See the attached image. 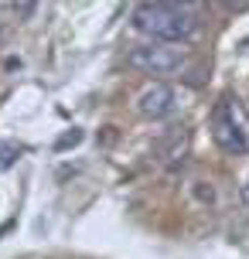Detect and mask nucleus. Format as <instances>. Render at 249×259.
I'll return each instance as SVG.
<instances>
[{
    "label": "nucleus",
    "mask_w": 249,
    "mask_h": 259,
    "mask_svg": "<svg viewBox=\"0 0 249 259\" xmlns=\"http://www.w3.org/2000/svg\"><path fill=\"white\" fill-rule=\"evenodd\" d=\"M178 109V92L168 82H154L150 89H144L137 96V113L144 119H164Z\"/></svg>",
    "instance_id": "nucleus-4"
},
{
    "label": "nucleus",
    "mask_w": 249,
    "mask_h": 259,
    "mask_svg": "<svg viewBox=\"0 0 249 259\" xmlns=\"http://www.w3.org/2000/svg\"><path fill=\"white\" fill-rule=\"evenodd\" d=\"M242 205H246V208H249V181H246V184H242Z\"/></svg>",
    "instance_id": "nucleus-8"
},
{
    "label": "nucleus",
    "mask_w": 249,
    "mask_h": 259,
    "mask_svg": "<svg viewBox=\"0 0 249 259\" xmlns=\"http://www.w3.org/2000/svg\"><path fill=\"white\" fill-rule=\"evenodd\" d=\"M24 154V147L21 143H14V140H0V167H11L17 157Z\"/></svg>",
    "instance_id": "nucleus-5"
},
{
    "label": "nucleus",
    "mask_w": 249,
    "mask_h": 259,
    "mask_svg": "<svg viewBox=\"0 0 249 259\" xmlns=\"http://www.w3.org/2000/svg\"><path fill=\"white\" fill-rule=\"evenodd\" d=\"M160 4H174V7H188L191 0H160Z\"/></svg>",
    "instance_id": "nucleus-7"
},
{
    "label": "nucleus",
    "mask_w": 249,
    "mask_h": 259,
    "mask_svg": "<svg viewBox=\"0 0 249 259\" xmlns=\"http://www.w3.org/2000/svg\"><path fill=\"white\" fill-rule=\"evenodd\" d=\"M184 58H188V52L178 45H168V41H150V45H140L127 55L130 68L144 72V75H171L184 65Z\"/></svg>",
    "instance_id": "nucleus-3"
},
{
    "label": "nucleus",
    "mask_w": 249,
    "mask_h": 259,
    "mask_svg": "<svg viewBox=\"0 0 249 259\" xmlns=\"http://www.w3.org/2000/svg\"><path fill=\"white\" fill-rule=\"evenodd\" d=\"M79 140H82V133H79V130H72L68 137H62V140H58V150H65V147H72V143H79Z\"/></svg>",
    "instance_id": "nucleus-6"
},
{
    "label": "nucleus",
    "mask_w": 249,
    "mask_h": 259,
    "mask_svg": "<svg viewBox=\"0 0 249 259\" xmlns=\"http://www.w3.org/2000/svg\"><path fill=\"white\" fill-rule=\"evenodd\" d=\"M133 27L147 34L150 41H168V45H178V41H188L195 34L198 21L184 7H174V4H160V0H147L133 11Z\"/></svg>",
    "instance_id": "nucleus-1"
},
{
    "label": "nucleus",
    "mask_w": 249,
    "mask_h": 259,
    "mask_svg": "<svg viewBox=\"0 0 249 259\" xmlns=\"http://www.w3.org/2000/svg\"><path fill=\"white\" fill-rule=\"evenodd\" d=\"M212 140L219 143L225 154H246L249 150V116L242 103L225 96L212 109Z\"/></svg>",
    "instance_id": "nucleus-2"
}]
</instances>
